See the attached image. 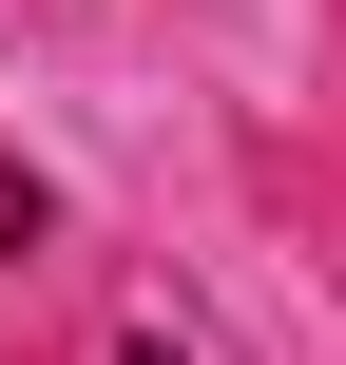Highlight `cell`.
<instances>
[{
  "mask_svg": "<svg viewBox=\"0 0 346 365\" xmlns=\"http://www.w3.org/2000/svg\"><path fill=\"white\" fill-rule=\"evenodd\" d=\"M116 365H173V346H116Z\"/></svg>",
  "mask_w": 346,
  "mask_h": 365,
  "instance_id": "6da1fadb",
  "label": "cell"
}]
</instances>
